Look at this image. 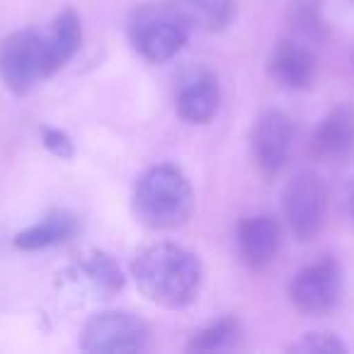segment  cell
<instances>
[{
    "label": "cell",
    "mask_w": 354,
    "mask_h": 354,
    "mask_svg": "<svg viewBox=\"0 0 354 354\" xmlns=\"http://www.w3.org/2000/svg\"><path fill=\"white\" fill-rule=\"evenodd\" d=\"M218 102H221V90H218L216 78L199 75L180 90L177 114L189 124H209L218 112Z\"/></svg>",
    "instance_id": "obj_13"
},
{
    "label": "cell",
    "mask_w": 354,
    "mask_h": 354,
    "mask_svg": "<svg viewBox=\"0 0 354 354\" xmlns=\"http://www.w3.org/2000/svg\"><path fill=\"white\" fill-rule=\"evenodd\" d=\"M294 138L291 117L281 109L265 112L252 127V156L257 170L265 177H274L286 165Z\"/></svg>",
    "instance_id": "obj_8"
},
{
    "label": "cell",
    "mask_w": 354,
    "mask_h": 354,
    "mask_svg": "<svg viewBox=\"0 0 354 354\" xmlns=\"http://www.w3.org/2000/svg\"><path fill=\"white\" fill-rule=\"evenodd\" d=\"M270 73L289 90H306L315 78V56L304 44L281 39L270 56Z\"/></svg>",
    "instance_id": "obj_10"
},
{
    "label": "cell",
    "mask_w": 354,
    "mask_h": 354,
    "mask_svg": "<svg viewBox=\"0 0 354 354\" xmlns=\"http://www.w3.org/2000/svg\"><path fill=\"white\" fill-rule=\"evenodd\" d=\"M349 214H352V218H354V185H352V189H349Z\"/></svg>",
    "instance_id": "obj_21"
},
{
    "label": "cell",
    "mask_w": 354,
    "mask_h": 354,
    "mask_svg": "<svg viewBox=\"0 0 354 354\" xmlns=\"http://www.w3.org/2000/svg\"><path fill=\"white\" fill-rule=\"evenodd\" d=\"M151 325L129 310L97 313L80 330V349L104 352H146L151 347Z\"/></svg>",
    "instance_id": "obj_5"
},
{
    "label": "cell",
    "mask_w": 354,
    "mask_h": 354,
    "mask_svg": "<svg viewBox=\"0 0 354 354\" xmlns=\"http://www.w3.org/2000/svg\"><path fill=\"white\" fill-rule=\"evenodd\" d=\"M281 207L296 241L308 243L320 233L328 214V189L313 170H299L284 187Z\"/></svg>",
    "instance_id": "obj_6"
},
{
    "label": "cell",
    "mask_w": 354,
    "mask_h": 354,
    "mask_svg": "<svg viewBox=\"0 0 354 354\" xmlns=\"http://www.w3.org/2000/svg\"><path fill=\"white\" fill-rule=\"evenodd\" d=\"M129 37L138 54L151 64H165L187 44L189 27L172 10L170 3L143 6L129 22Z\"/></svg>",
    "instance_id": "obj_4"
},
{
    "label": "cell",
    "mask_w": 354,
    "mask_h": 354,
    "mask_svg": "<svg viewBox=\"0 0 354 354\" xmlns=\"http://www.w3.org/2000/svg\"><path fill=\"white\" fill-rule=\"evenodd\" d=\"M289 25L296 35L310 41H320L328 37V27L323 20V3L320 0H291L289 6Z\"/></svg>",
    "instance_id": "obj_17"
},
{
    "label": "cell",
    "mask_w": 354,
    "mask_h": 354,
    "mask_svg": "<svg viewBox=\"0 0 354 354\" xmlns=\"http://www.w3.org/2000/svg\"><path fill=\"white\" fill-rule=\"evenodd\" d=\"M310 153L323 162H344L354 156V104H337L318 124Z\"/></svg>",
    "instance_id": "obj_9"
},
{
    "label": "cell",
    "mask_w": 354,
    "mask_h": 354,
    "mask_svg": "<svg viewBox=\"0 0 354 354\" xmlns=\"http://www.w3.org/2000/svg\"><path fill=\"white\" fill-rule=\"evenodd\" d=\"M78 233V218L68 212H51L39 223L25 228L15 236L17 250H41L66 243Z\"/></svg>",
    "instance_id": "obj_14"
},
{
    "label": "cell",
    "mask_w": 354,
    "mask_h": 354,
    "mask_svg": "<svg viewBox=\"0 0 354 354\" xmlns=\"http://www.w3.org/2000/svg\"><path fill=\"white\" fill-rule=\"evenodd\" d=\"M41 138H44V146L49 148L54 156L64 158V160H68V158H73V141H71V136L66 131H61V129H44L41 131Z\"/></svg>",
    "instance_id": "obj_20"
},
{
    "label": "cell",
    "mask_w": 354,
    "mask_h": 354,
    "mask_svg": "<svg viewBox=\"0 0 354 354\" xmlns=\"http://www.w3.org/2000/svg\"><path fill=\"white\" fill-rule=\"evenodd\" d=\"M46 37L54 49V56L59 66H66L75 54H78L80 44H83V27H80V17L73 8H66L54 17L49 27H46Z\"/></svg>",
    "instance_id": "obj_16"
},
{
    "label": "cell",
    "mask_w": 354,
    "mask_h": 354,
    "mask_svg": "<svg viewBox=\"0 0 354 354\" xmlns=\"http://www.w3.org/2000/svg\"><path fill=\"white\" fill-rule=\"evenodd\" d=\"M61 66L51 51L46 30H20L0 44V78L12 93L22 95Z\"/></svg>",
    "instance_id": "obj_3"
},
{
    "label": "cell",
    "mask_w": 354,
    "mask_h": 354,
    "mask_svg": "<svg viewBox=\"0 0 354 354\" xmlns=\"http://www.w3.org/2000/svg\"><path fill=\"white\" fill-rule=\"evenodd\" d=\"M238 248L243 260L250 267L270 265L279 250V226L272 216H252L245 218L238 228Z\"/></svg>",
    "instance_id": "obj_11"
},
{
    "label": "cell",
    "mask_w": 354,
    "mask_h": 354,
    "mask_svg": "<svg viewBox=\"0 0 354 354\" xmlns=\"http://www.w3.org/2000/svg\"><path fill=\"white\" fill-rule=\"evenodd\" d=\"M78 270L102 299L114 296L117 291H122V286H124V274H122V270H119L117 260H114L109 252H102V250L88 252V255L80 260Z\"/></svg>",
    "instance_id": "obj_15"
},
{
    "label": "cell",
    "mask_w": 354,
    "mask_h": 354,
    "mask_svg": "<svg viewBox=\"0 0 354 354\" xmlns=\"http://www.w3.org/2000/svg\"><path fill=\"white\" fill-rule=\"evenodd\" d=\"M238 333V320L236 318H218L212 325L202 328L197 335L192 337V342L187 344L189 352H216L231 344V339Z\"/></svg>",
    "instance_id": "obj_18"
},
{
    "label": "cell",
    "mask_w": 354,
    "mask_h": 354,
    "mask_svg": "<svg viewBox=\"0 0 354 354\" xmlns=\"http://www.w3.org/2000/svg\"><path fill=\"white\" fill-rule=\"evenodd\" d=\"M189 30L223 32L236 17V0H167Z\"/></svg>",
    "instance_id": "obj_12"
},
{
    "label": "cell",
    "mask_w": 354,
    "mask_h": 354,
    "mask_svg": "<svg viewBox=\"0 0 354 354\" xmlns=\"http://www.w3.org/2000/svg\"><path fill=\"white\" fill-rule=\"evenodd\" d=\"M291 352H323V354H333V352H347L342 342L337 339V335L333 333H306L301 335V339H296L291 344Z\"/></svg>",
    "instance_id": "obj_19"
},
{
    "label": "cell",
    "mask_w": 354,
    "mask_h": 354,
    "mask_svg": "<svg viewBox=\"0 0 354 354\" xmlns=\"http://www.w3.org/2000/svg\"><path fill=\"white\" fill-rule=\"evenodd\" d=\"M352 3H354V0H352Z\"/></svg>",
    "instance_id": "obj_22"
},
{
    "label": "cell",
    "mask_w": 354,
    "mask_h": 354,
    "mask_svg": "<svg viewBox=\"0 0 354 354\" xmlns=\"http://www.w3.org/2000/svg\"><path fill=\"white\" fill-rule=\"evenodd\" d=\"M131 277L138 291L162 308H185L197 301L204 284L199 257L177 243H153L131 260Z\"/></svg>",
    "instance_id": "obj_1"
},
{
    "label": "cell",
    "mask_w": 354,
    "mask_h": 354,
    "mask_svg": "<svg viewBox=\"0 0 354 354\" xmlns=\"http://www.w3.org/2000/svg\"><path fill=\"white\" fill-rule=\"evenodd\" d=\"M342 294V272L333 257L306 265L289 281V301L304 315H325Z\"/></svg>",
    "instance_id": "obj_7"
},
{
    "label": "cell",
    "mask_w": 354,
    "mask_h": 354,
    "mask_svg": "<svg viewBox=\"0 0 354 354\" xmlns=\"http://www.w3.org/2000/svg\"><path fill=\"white\" fill-rule=\"evenodd\" d=\"M194 212V189L185 172L170 162L153 165L133 187V214L146 228L175 231Z\"/></svg>",
    "instance_id": "obj_2"
}]
</instances>
